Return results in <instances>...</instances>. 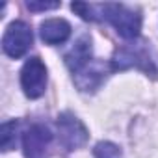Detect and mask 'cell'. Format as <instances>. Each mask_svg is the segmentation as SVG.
Segmentation results:
<instances>
[{
  "label": "cell",
  "mask_w": 158,
  "mask_h": 158,
  "mask_svg": "<svg viewBox=\"0 0 158 158\" xmlns=\"http://www.w3.org/2000/svg\"><path fill=\"white\" fill-rule=\"evenodd\" d=\"M130 67H136V69H143L145 73H151L154 74L156 69H154V63L147 52V48L143 45H125L121 48H117L114 52V58H112V69L115 71H125V69H130Z\"/></svg>",
  "instance_id": "2"
},
{
  "label": "cell",
  "mask_w": 158,
  "mask_h": 158,
  "mask_svg": "<svg viewBox=\"0 0 158 158\" xmlns=\"http://www.w3.org/2000/svg\"><path fill=\"white\" fill-rule=\"evenodd\" d=\"M91 63V39L88 35H82L74 43V47L65 54V65L73 74L80 73Z\"/></svg>",
  "instance_id": "7"
},
{
  "label": "cell",
  "mask_w": 158,
  "mask_h": 158,
  "mask_svg": "<svg viewBox=\"0 0 158 158\" xmlns=\"http://www.w3.org/2000/svg\"><path fill=\"white\" fill-rule=\"evenodd\" d=\"M34 43V34L32 28L24 21H15L11 23L2 37V50L10 58H23Z\"/></svg>",
  "instance_id": "3"
},
{
  "label": "cell",
  "mask_w": 158,
  "mask_h": 158,
  "mask_svg": "<svg viewBox=\"0 0 158 158\" xmlns=\"http://www.w3.org/2000/svg\"><path fill=\"white\" fill-rule=\"evenodd\" d=\"M52 132L43 123H34L23 134V149L26 158H48Z\"/></svg>",
  "instance_id": "6"
},
{
  "label": "cell",
  "mask_w": 158,
  "mask_h": 158,
  "mask_svg": "<svg viewBox=\"0 0 158 158\" xmlns=\"http://www.w3.org/2000/svg\"><path fill=\"white\" fill-rule=\"evenodd\" d=\"M39 35L47 45H60L65 43L71 35V24L63 19H48L41 23Z\"/></svg>",
  "instance_id": "8"
},
{
  "label": "cell",
  "mask_w": 158,
  "mask_h": 158,
  "mask_svg": "<svg viewBox=\"0 0 158 158\" xmlns=\"http://www.w3.org/2000/svg\"><path fill=\"white\" fill-rule=\"evenodd\" d=\"M101 19L108 21L123 39H138L141 30V15L125 4H101Z\"/></svg>",
  "instance_id": "1"
},
{
  "label": "cell",
  "mask_w": 158,
  "mask_h": 158,
  "mask_svg": "<svg viewBox=\"0 0 158 158\" xmlns=\"http://www.w3.org/2000/svg\"><path fill=\"white\" fill-rule=\"evenodd\" d=\"M21 86L24 89V95L30 99H39L47 89V67L41 61V58L34 56L26 60L21 71Z\"/></svg>",
  "instance_id": "4"
},
{
  "label": "cell",
  "mask_w": 158,
  "mask_h": 158,
  "mask_svg": "<svg viewBox=\"0 0 158 158\" xmlns=\"http://www.w3.org/2000/svg\"><path fill=\"white\" fill-rule=\"evenodd\" d=\"M95 158H123L121 149L112 141H99L93 149Z\"/></svg>",
  "instance_id": "11"
},
{
  "label": "cell",
  "mask_w": 158,
  "mask_h": 158,
  "mask_svg": "<svg viewBox=\"0 0 158 158\" xmlns=\"http://www.w3.org/2000/svg\"><path fill=\"white\" fill-rule=\"evenodd\" d=\"M58 134H60V143L67 149V151H74L78 147H82L89 134L88 128L82 125V121L74 117L71 112H63L58 117Z\"/></svg>",
  "instance_id": "5"
},
{
  "label": "cell",
  "mask_w": 158,
  "mask_h": 158,
  "mask_svg": "<svg viewBox=\"0 0 158 158\" xmlns=\"http://www.w3.org/2000/svg\"><path fill=\"white\" fill-rule=\"evenodd\" d=\"M26 8L30 11H47V10L60 8V2H39V0H30V2H26Z\"/></svg>",
  "instance_id": "12"
},
{
  "label": "cell",
  "mask_w": 158,
  "mask_h": 158,
  "mask_svg": "<svg viewBox=\"0 0 158 158\" xmlns=\"http://www.w3.org/2000/svg\"><path fill=\"white\" fill-rule=\"evenodd\" d=\"M17 132H19V121L17 119L6 121L0 127V147H2L4 152L11 151L17 145Z\"/></svg>",
  "instance_id": "10"
},
{
  "label": "cell",
  "mask_w": 158,
  "mask_h": 158,
  "mask_svg": "<svg viewBox=\"0 0 158 158\" xmlns=\"http://www.w3.org/2000/svg\"><path fill=\"white\" fill-rule=\"evenodd\" d=\"M102 76H104L102 63L91 61L86 69H82L80 73L74 74V84L78 86L80 91H93L102 82Z\"/></svg>",
  "instance_id": "9"
}]
</instances>
